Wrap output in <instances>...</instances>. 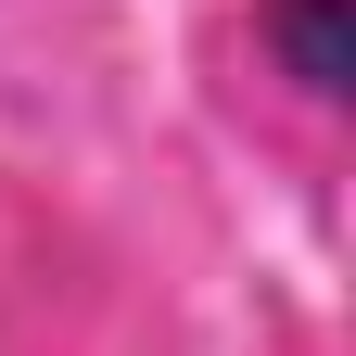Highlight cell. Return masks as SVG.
<instances>
[{
	"label": "cell",
	"mask_w": 356,
	"mask_h": 356,
	"mask_svg": "<svg viewBox=\"0 0 356 356\" xmlns=\"http://www.w3.org/2000/svg\"><path fill=\"white\" fill-rule=\"evenodd\" d=\"M254 26L280 38V64H293L305 89H318V102H331V89H343V0H267Z\"/></svg>",
	"instance_id": "obj_1"
}]
</instances>
